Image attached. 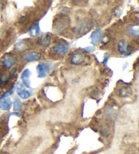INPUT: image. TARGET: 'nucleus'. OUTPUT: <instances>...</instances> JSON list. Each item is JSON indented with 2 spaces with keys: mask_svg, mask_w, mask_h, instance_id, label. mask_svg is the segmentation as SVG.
<instances>
[{
  "mask_svg": "<svg viewBox=\"0 0 139 154\" xmlns=\"http://www.w3.org/2000/svg\"><path fill=\"white\" fill-rule=\"evenodd\" d=\"M132 94V89L128 86H124L119 90V96L122 98H127Z\"/></svg>",
  "mask_w": 139,
  "mask_h": 154,
  "instance_id": "9d476101",
  "label": "nucleus"
},
{
  "mask_svg": "<svg viewBox=\"0 0 139 154\" xmlns=\"http://www.w3.org/2000/svg\"><path fill=\"white\" fill-rule=\"evenodd\" d=\"M103 36V31L101 30V29H97V30L93 31L90 36L92 44H94V46H97V45L101 42V40H102Z\"/></svg>",
  "mask_w": 139,
  "mask_h": 154,
  "instance_id": "7ed1b4c3",
  "label": "nucleus"
},
{
  "mask_svg": "<svg viewBox=\"0 0 139 154\" xmlns=\"http://www.w3.org/2000/svg\"><path fill=\"white\" fill-rule=\"evenodd\" d=\"M40 57H41V54L38 52L33 51L26 53L23 56V59L26 62H34V61L39 60L40 59Z\"/></svg>",
  "mask_w": 139,
  "mask_h": 154,
  "instance_id": "0eeeda50",
  "label": "nucleus"
},
{
  "mask_svg": "<svg viewBox=\"0 0 139 154\" xmlns=\"http://www.w3.org/2000/svg\"><path fill=\"white\" fill-rule=\"evenodd\" d=\"M94 47H92V46H88V47L85 48H84L85 51L88 52V53L92 52L93 51H94Z\"/></svg>",
  "mask_w": 139,
  "mask_h": 154,
  "instance_id": "a211bd4d",
  "label": "nucleus"
},
{
  "mask_svg": "<svg viewBox=\"0 0 139 154\" xmlns=\"http://www.w3.org/2000/svg\"><path fill=\"white\" fill-rule=\"evenodd\" d=\"M69 47L66 44H58L52 48V51L54 53L58 55H65L68 52Z\"/></svg>",
  "mask_w": 139,
  "mask_h": 154,
  "instance_id": "20e7f679",
  "label": "nucleus"
},
{
  "mask_svg": "<svg viewBox=\"0 0 139 154\" xmlns=\"http://www.w3.org/2000/svg\"><path fill=\"white\" fill-rule=\"evenodd\" d=\"M52 67V63L49 62L39 63L36 67L37 74H38V78H45V77L48 75V73H49L50 71H51Z\"/></svg>",
  "mask_w": 139,
  "mask_h": 154,
  "instance_id": "f257e3e1",
  "label": "nucleus"
},
{
  "mask_svg": "<svg viewBox=\"0 0 139 154\" xmlns=\"http://www.w3.org/2000/svg\"><path fill=\"white\" fill-rule=\"evenodd\" d=\"M118 50L119 52L122 54L128 55L131 53L130 46L128 45V43L126 39H121L118 43Z\"/></svg>",
  "mask_w": 139,
  "mask_h": 154,
  "instance_id": "f03ea898",
  "label": "nucleus"
},
{
  "mask_svg": "<svg viewBox=\"0 0 139 154\" xmlns=\"http://www.w3.org/2000/svg\"><path fill=\"white\" fill-rule=\"evenodd\" d=\"M128 31H129L130 34L132 36L137 37L139 33L138 25H134L130 26L129 29H128Z\"/></svg>",
  "mask_w": 139,
  "mask_h": 154,
  "instance_id": "4468645a",
  "label": "nucleus"
},
{
  "mask_svg": "<svg viewBox=\"0 0 139 154\" xmlns=\"http://www.w3.org/2000/svg\"><path fill=\"white\" fill-rule=\"evenodd\" d=\"M25 19H26V17H21V18H20V20H19L20 23H23V22H25Z\"/></svg>",
  "mask_w": 139,
  "mask_h": 154,
  "instance_id": "6ab92c4d",
  "label": "nucleus"
},
{
  "mask_svg": "<svg viewBox=\"0 0 139 154\" xmlns=\"http://www.w3.org/2000/svg\"><path fill=\"white\" fill-rule=\"evenodd\" d=\"M8 82H9V77L7 75H6V74L0 77V84L5 85Z\"/></svg>",
  "mask_w": 139,
  "mask_h": 154,
  "instance_id": "f3484780",
  "label": "nucleus"
},
{
  "mask_svg": "<svg viewBox=\"0 0 139 154\" xmlns=\"http://www.w3.org/2000/svg\"><path fill=\"white\" fill-rule=\"evenodd\" d=\"M17 94L21 99H27L31 97V93L28 90H25L24 85L21 83H18L17 86Z\"/></svg>",
  "mask_w": 139,
  "mask_h": 154,
  "instance_id": "39448f33",
  "label": "nucleus"
},
{
  "mask_svg": "<svg viewBox=\"0 0 139 154\" xmlns=\"http://www.w3.org/2000/svg\"><path fill=\"white\" fill-rule=\"evenodd\" d=\"M31 75V71L29 69H26L25 71H23L22 75H21V79H22V82L23 83L24 86L26 88H30V82H29V77Z\"/></svg>",
  "mask_w": 139,
  "mask_h": 154,
  "instance_id": "6e6552de",
  "label": "nucleus"
},
{
  "mask_svg": "<svg viewBox=\"0 0 139 154\" xmlns=\"http://www.w3.org/2000/svg\"><path fill=\"white\" fill-rule=\"evenodd\" d=\"M12 103L10 99L4 98V99H1V100H0V108H2L3 110L8 111L12 107Z\"/></svg>",
  "mask_w": 139,
  "mask_h": 154,
  "instance_id": "1a4fd4ad",
  "label": "nucleus"
},
{
  "mask_svg": "<svg viewBox=\"0 0 139 154\" xmlns=\"http://www.w3.org/2000/svg\"><path fill=\"white\" fill-rule=\"evenodd\" d=\"M85 57L81 52H77L72 56L71 58V64L75 65H79L85 62Z\"/></svg>",
  "mask_w": 139,
  "mask_h": 154,
  "instance_id": "423d86ee",
  "label": "nucleus"
},
{
  "mask_svg": "<svg viewBox=\"0 0 139 154\" xmlns=\"http://www.w3.org/2000/svg\"><path fill=\"white\" fill-rule=\"evenodd\" d=\"M15 63H16L15 58L12 57H8L5 58L3 61V63H2V64H3V66L5 68L10 69L14 65Z\"/></svg>",
  "mask_w": 139,
  "mask_h": 154,
  "instance_id": "9b49d317",
  "label": "nucleus"
},
{
  "mask_svg": "<svg viewBox=\"0 0 139 154\" xmlns=\"http://www.w3.org/2000/svg\"><path fill=\"white\" fill-rule=\"evenodd\" d=\"M0 109H1V108H0Z\"/></svg>",
  "mask_w": 139,
  "mask_h": 154,
  "instance_id": "aec40b11",
  "label": "nucleus"
},
{
  "mask_svg": "<svg viewBox=\"0 0 139 154\" xmlns=\"http://www.w3.org/2000/svg\"><path fill=\"white\" fill-rule=\"evenodd\" d=\"M22 103H21L19 100L17 99L14 102V110L15 111H18L22 109Z\"/></svg>",
  "mask_w": 139,
  "mask_h": 154,
  "instance_id": "dca6fc26",
  "label": "nucleus"
},
{
  "mask_svg": "<svg viewBox=\"0 0 139 154\" xmlns=\"http://www.w3.org/2000/svg\"><path fill=\"white\" fill-rule=\"evenodd\" d=\"M39 44L43 47H48L51 44V36L49 34H45L42 38L40 39Z\"/></svg>",
  "mask_w": 139,
  "mask_h": 154,
  "instance_id": "f8f14e48",
  "label": "nucleus"
},
{
  "mask_svg": "<svg viewBox=\"0 0 139 154\" xmlns=\"http://www.w3.org/2000/svg\"><path fill=\"white\" fill-rule=\"evenodd\" d=\"M29 31V33H30V35L33 37L39 35L40 28H39V26L38 24H37V25H35L33 26H31Z\"/></svg>",
  "mask_w": 139,
  "mask_h": 154,
  "instance_id": "ddd939ff",
  "label": "nucleus"
},
{
  "mask_svg": "<svg viewBox=\"0 0 139 154\" xmlns=\"http://www.w3.org/2000/svg\"><path fill=\"white\" fill-rule=\"evenodd\" d=\"M16 48H17V50L18 51L22 52L25 51V50L28 48V45L26 44V43L24 42H20L16 44Z\"/></svg>",
  "mask_w": 139,
  "mask_h": 154,
  "instance_id": "2eb2a0df",
  "label": "nucleus"
}]
</instances>
